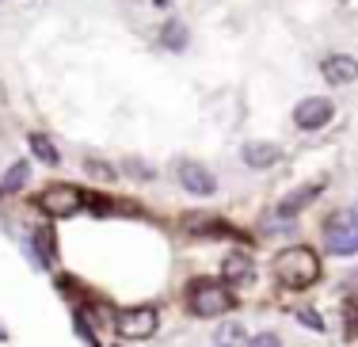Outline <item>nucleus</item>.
<instances>
[{"mask_svg": "<svg viewBox=\"0 0 358 347\" xmlns=\"http://www.w3.org/2000/svg\"><path fill=\"white\" fill-rule=\"evenodd\" d=\"M84 172H92V176H103V180H110V176H115V168L103 164V160H84Z\"/></svg>", "mask_w": 358, "mask_h": 347, "instance_id": "obj_19", "label": "nucleus"}, {"mask_svg": "<svg viewBox=\"0 0 358 347\" xmlns=\"http://www.w3.org/2000/svg\"><path fill=\"white\" fill-rule=\"evenodd\" d=\"M324 241L336 256H355L358 252V206L339 210L324 222Z\"/></svg>", "mask_w": 358, "mask_h": 347, "instance_id": "obj_3", "label": "nucleus"}, {"mask_svg": "<svg viewBox=\"0 0 358 347\" xmlns=\"http://www.w3.org/2000/svg\"><path fill=\"white\" fill-rule=\"evenodd\" d=\"M88 206V199H84L80 187H73V183H50L46 191L38 194V210H46L50 218H73L76 210Z\"/></svg>", "mask_w": 358, "mask_h": 347, "instance_id": "obj_4", "label": "nucleus"}, {"mask_svg": "<svg viewBox=\"0 0 358 347\" xmlns=\"http://www.w3.org/2000/svg\"><path fill=\"white\" fill-rule=\"evenodd\" d=\"M160 42H164V50H183L187 46V23L168 20L164 31H160Z\"/></svg>", "mask_w": 358, "mask_h": 347, "instance_id": "obj_14", "label": "nucleus"}, {"mask_svg": "<svg viewBox=\"0 0 358 347\" xmlns=\"http://www.w3.org/2000/svg\"><path fill=\"white\" fill-rule=\"evenodd\" d=\"M320 73L328 84H355L358 80V57L351 54H328L320 62Z\"/></svg>", "mask_w": 358, "mask_h": 347, "instance_id": "obj_8", "label": "nucleus"}, {"mask_svg": "<svg viewBox=\"0 0 358 347\" xmlns=\"http://www.w3.org/2000/svg\"><path fill=\"white\" fill-rule=\"evenodd\" d=\"M183 229L187 233H202V236H233V229H229L225 222H217V218H210V214H187Z\"/></svg>", "mask_w": 358, "mask_h": 347, "instance_id": "obj_11", "label": "nucleus"}, {"mask_svg": "<svg viewBox=\"0 0 358 347\" xmlns=\"http://www.w3.org/2000/svg\"><path fill=\"white\" fill-rule=\"evenodd\" d=\"M35 244L42 252V264H54V241H50V229H38L35 233Z\"/></svg>", "mask_w": 358, "mask_h": 347, "instance_id": "obj_17", "label": "nucleus"}, {"mask_svg": "<svg viewBox=\"0 0 358 347\" xmlns=\"http://www.w3.org/2000/svg\"><path fill=\"white\" fill-rule=\"evenodd\" d=\"M347 317H351V332H358V309H351Z\"/></svg>", "mask_w": 358, "mask_h": 347, "instance_id": "obj_21", "label": "nucleus"}, {"mask_svg": "<svg viewBox=\"0 0 358 347\" xmlns=\"http://www.w3.org/2000/svg\"><path fill=\"white\" fill-rule=\"evenodd\" d=\"M275 278L289 290H305V286H313L320 278V260L313 248H305V244H294V248H282L275 256Z\"/></svg>", "mask_w": 358, "mask_h": 347, "instance_id": "obj_1", "label": "nucleus"}, {"mask_svg": "<svg viewBox=\"0 0 358 347\" xmlns=\"http://www.w3.org/2000/svg\"><path fill=\"white\" fill-rule=\"evenodd\" d=\"M27 146H31V153H35L42 164H62V153H57V146L46 138V134H31Z\"/></svg>", "mask_w": 358, "mask_h": 347, "instance_id": "obj_13", "label": "nucleus"}, {"mask_svg": "<svg viewBox=\"0 0 358 347\" xmlns=\"http://www.w3.org/2000/svg\"><path fill=\"white\" fill-rule=\"evenodd\" d=\"M331 115H336V104L324 99V96H309V99H301V104L294 107L297 130H320V126L331 122Z\"/></svg>", "mask_w": 358, "mask_h": 347, "instance_id": "obj_6", "label": "nucleus"}, {"mask_svg": "<svg viewBox=\"0 0 358 347\" xmlns=\"http://www.w3.org/2000/svg\"><path fill=\"white\" fill-rule=\"evenodd\" d=\"M176 176H179V187H187L191 194H214L217 191L214 172H210V168H202L199 160H179Z\"/></svg>", "mask_w": 358, "mask_h": 347, "instance_id": "obj_7", "label": "nucleus"}, {"mask_svg": "<svg viewBox=\"0 0 358 347\" xmlns=\"http://www.w3.org/2000/svg\"><path fill=\"white\" fill-rule=\"evenodd\" d=\"M297 320H301V325H309L313 332H324V320H320L313 309H297Z\"/></svg>", "mask_w": 358, "mask_h": 347, "instance_id": "obj_20", "label": "nucleus"}, {"mask_svg": "<svg viewBox=\"0 0 358 347\" xmlns=\"http://www.w3.org/2000/svg\"><path fill=\"white\" fill-rule=\"evenodd\" d=\"M221 275H225L229 283H244V278H252V256L233 252V256L225 260V267H221Z\"/></svg>", "mask_w": 358, "mask_h": 347, "instance_id": "obj_12", "label": "nucleus"}, {"mask_svg": "<svg viewBox=\"0 0 358 347\" xmlns=\"http://www.w3.org/2000/svg\"><path fill=\"white\" fill-rule=\"evenodd\" d=\"M160 325V313L152 306H134V309H122L115 317V332L122 340H149Z\"/></svg>", "mask_w": 358, "mask_h": 347, "instance_id": "obj_5", "label": "nucleus"}, {"mask_svg": "<svg viewBox=\"0 0 358 347\" xmlns=\"http://www.w3.org/2000/svg\"><path fill=\"white\" fill-rule=\"evenodd\" d=\"M187 309L194 317H225L229 309H236V298L225 283H214V278H194L187 286Z\"/></svg>", "mask_w": 358, "mask_h": 347, "instance_id": "obj_2", "label": "nucleus"}, {"mask_svg": "<svg viewBox=\"0 0 358 347\" xmlns=\"http://www.w3.org/2000/svg\"><path fill=\"white\" fill-rule=\"evenodd\" d=\"M320 191H324V183H309V187H305V191H289L286 199H282V202H278V206H275V218H282V222H294V218L301 214V210L309 206V202L317 199Z\"/></svg>", "mask_w": 358, "mask_h": 347, "instance_id": "obj_9", "label": "nucleus"}, {"mask_svg": "<svg viewBox=\"0 0 358 347\" xmlns=\"http://www.w3.org/2000/svg\"><path fill=\"white\" fill-rule=\"evenodd\" d=\"M27 172H31V168H27V160H15V164L4 172V180H0V191H4V194L20 191L23 183H27Z\"/></svg>", "mask_w": 358, "mask_h": 347, "instance_id": "obj_15", "label": "nucleus"}, {"mask_svg": "<svg viewBox=\"0 0 358 347\" xmlns=\"http://www.w3.org/2000/svg\"><path fill=\"white\" fill-rule=\"evenodd\" d=\"M241 157H244V164L248 168H271V164H278V157H282V149L275 146V141H248V146L241 149Z\"/></svg>", "mask_w": 358, "mask_h": 347, "instance_id": "obj_10", "label": "nucleus"}, {"mask_svg": "<svg viewBox=\"0 0 358 347\" xmlns=\"http://www.w3.org/2000/svg\"><path fill=\"white\" fill-rule=\"evenodd\" d=\"M241 340H244V325H241V320H229V325L217 328V347H233Z\"/></svg>", "mask_w": 358, "mask_h": 347, "instance_id": "obj_16", "label": "nucleus"}, {"mask_svg": "<svg viewBox=\"0 0 358 347\" xmlns=\"http://www.w3.org/2000/svg\"><path fill=\"white\" fill-rule=\"evenodd\" d=\"M248 347H282V336L278 332H259V336H252Z\"/></svg>", "mask_w": 358, "mask_h": 347, "instance_id": "obj_18", "label": "nucleus"}]
</instances>
